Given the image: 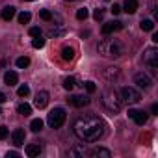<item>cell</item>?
<instances>
[{
    "mask_svg": "<svg viewBox=\"0 0 158 158\" xmlns=\"http://www.w3.org/2000/svg\"><path fill=\"white\" fill-rule=\"evenodd\" d=\"M104 121L97 115H84L78 117L73 125V132L78 139L82 141H97L102 134H104Z\"/></svg>",
    "mask_w": 158,
    "mask_h": 158,
    "instance_id": "1",
    "label": "cell"
},
{
    "mask_svg": "<svg viewBox=\"0 0 158 158\" xmlns=\"http://www.w3.org/2000/svg\"><path fill=\"white\" fill-rule=\"evenodd\" d=\"M99 54L104 58H119L123 54V45L117 39H102L99 43Z\"/></svg>",
    "mask_w": 158,
    "mask_h": 158,
    "instance_id": "2",
    "label": "cell"
},
{
    "mask_svg": "<svg viewBox=\"0 0 158 158\" xmlns=\"http://www.w3.org/2000/svg\"><path fill=\"white\" fill-rule=\"evenodd\" d=\"M121 97L117 95V91L115 89H108V91H104L102 93V106L108 110V112H112V114H117L119 110H121Z\"/></svg>",
    "mask_w": 158,
    "mask_h": 158,
    "instance_id": "3",
    "label": "cell"
},
{
    "mask_svg": "<svg viewBox=\"0 0 158 158\" xmlns=\"http://www.w3.org/2000/svg\"><path fill=\"white\" fill-rule=\"evenodd\" d=\"M47 123L50 128H60L65 123V110L63 108H54L48 115H47Z\"/></svg>",
    "mask_w": 158,
    "mask_h": 158,
    "instance_id": "4",
    "label": "cell"
},
{
    "mask_svg": "<svg viewBox=\"0 0 158 158\" xmlns=\"http://www.w3.org/2000/svg\"><path fill=\"white\" fill-rule=\"evenodd\" d=\"M139 101H141V95H139L138 89L128 88V86L121 89V102H125V104H136Z\"/></svg>",
    "mask_w": 158,
    "mask_h": 158,
    "instance_id": "5",
    "label": "cell"
},
{
    "mask_svg": "<svg viewBox=\"0 0 158 158\" xmlns=\"http://www.w3.org/2000/svg\"><path fill=\"white\" fill-rule=\"evenodd\" d=\"M143 61L147 65H158V48H154V47L147 48L143 54Z\"/></svg>",
    "mask_w": 158,
    "mask_h": 158,
    "instance_id": "6",
    "label": "cell"
},
{
    "mask_svg": "<svg viewBox=\"0 0 158 158\" xmlns=\"http://www.w3.org/2000/svg\"><path fill=\"white\" fill-rule=\"evenodd\" d=\"M128 117L136 123V125H145L147 123V114L143 110H128Z\"/></svg>",
    "mask_w": 158,
    "mask_h": 158,
    "instance_id": "7",
    "label": "cell"
},
{
    "mask_svg": "<svg viewBox=\"0 0 158 158\" xmlns=\"http://www.w3.org/2000/svg\"><path fill=\"white\" fill-rule=\"evenodd\" d=\"M134 82H136V86L138 88H141V89H149L151 88V78H149V74H145V73H138L136 76H134Z\"/></svg>",
    "mask_w": 158,
    "mask_h": 158,
    "instance_id": "8",
    "label": "cell"
},
{
    "mask_svg": "<svg viewBox=\"0 0 158 158\" xmlns=\"http://www.w3.org/2000/svg\"><path fill=\"white\" fill-rule=\"evenodd\" d=\"M67 102H69L71 106H74V108H84V106L89 104V99H88V97H82V95H71V97L67 99Z\"/></svg>",
    "mask_w": 158,
    "mask_h": 158,
    "instance_id": "9",
    "label": "cell"
},
{
    "mask_svg": "<svg viewBox=\"0 0 158 158\" xmlns=\"http://www.w3.org/2000/svg\"><path fill=\"white\" fill-rule=\"evenodd\" d=\"M123 28V23L121 21H112V23H106L102 26V34L108 35V34H114V32H119Z\"/></svg>",
    "mask_w": 158,
    "mask_h": 158,
    "instance_id": "10",
    "label": "cell"
},
{
    "mask_svg": "<svg viewBox=\"0 0 158 158\" xmlns=\"http://www.w3.org/2000/svg\"><path fill=\"white\" fill-rule=\"evenodd\" d=\"M34 104H35V108L43 110V108L48 104V91H39V93L35 95V101H34Z\"/></svg>",
    "mask_w": 158,
    "mask_h": 158,
    "instance_id": "11",
    "label": "cell"
},
{
    "mask_svg": "<svg viewBox=\"0 0 158 158\" xmlns=\"http://www.w3.org/2000/svg\"><path fill=\"white\" fill-rule=\"evenodd\" d=\"M24 138H26V132H24V128H15V130H13V134H11L13 145H17V147L24 145Z\"/></svg>",
    "mask_w": 158,
    "mask_h": 158,
    "instance_id": "12",
    "label": "cell"
},
{
    "mask_svg": "<svg viewBox=\"0 0 158 158\" xmlns=\"http://www.w3.org/2000/svg\"><path fill=\"white\" fill-rule=\"evenodd\" d=\"M17 82H19V76H17V73H13V71H8V73L4 74V84H6V86H10V88H11V86H15Z\"/></svg>",
    "mask_w": 158,
    "mask_h": 158,
    "instance_id": "13",
    "label": "cell"
},
{
    "mask_svg": "<svg viewBox=\"0 0 158 158\" xmlns=\"http://www.w3.org/2000/svg\"><path fill=\"white\" fill-rule=\"evenodd\" d=\"M26 154H28L30 158L39 156V154H41V145H39V143H30V145H26Z\"/></svg>",
    "mask_w": 158,
    "mask_h": 158,
    "instance_id": "14",
    "label": "cell"
},
{
    "mask_svg": "<svg viewBox=\"0 0 158 158\" xmlns=\"http://www.w3.org/2000/svg\"><path fill=\"white\" fill-rule=\"evenodd\" d=\"M123 10L127 11V13H136V10H138V0H125V4H123Z\"/></svg>",
    "mask_w": 158,
    "mask_h": 158,
    "instance_id": "15",
    "label": "cell"
},
{
    "mask_svg": "<svg viewBox=\"0 0 158 158\" xmlns=\"http://www.w3.org/2000/svg\"><path fill=\"white\" fill-rule=\"evenodd\" d=\"M89 156H93V158H97V156H102V158H110V156H112V152H110L108 149L97 147V149H93V151L89 152Z\"/></svg>",
    "mask_w": 158,
    "mask_h": 158,
    "instance_id": "16",
    "label": "cell"
},
{
    "mask_svg": "<svg viewBox=\"0 0 158 158\" xmlns=\"http://www.w3.org/2000/svg\"><path fill=\"white\" fill-rule=\"evenodd\" d=\"M15 17V8L13 6H6L4 10H2V19L4 21H11Z\"/></svg>",
    "mask_w": 158,
    "mask_h": 158,
    "instance_id": "17",
    "label": "cell"
},
{
    "mask_svg": "<svg viewBox=\"0 0 158 158\" xmlns=\"http://www.w3.org/2000/svg\"><path fill=\"white\" fill-rule=\"evenodd\" d=\"M61 58H63L65 61H71V60L74 58V48H73V47H63V48H61Z\"/></svg>",
    "mask_w": 158,
    "mask_h": 158,
    "instance_id": "18",
    "label": "cell"
},
{
    "mask_svg": "<svg viewBox=\"0 0 158 158\" xmlns=\"http://www.w3.org/2000/svg\"><path fill=\"white\" fill-rule=\"evenodd\" d=\"M86 154H88V151H86V147H82V145L73 147V149L69 151V156H86Z\"/></svg>",
    "mask_w": 158,
    "mask_h": 158,
    "instance_id": "19",
    "label": "cell"
},
{
    "mask_svg": "<svg viewBox=\"0 0 158 158\" xmlns=\"http://www.w3.org/2000/svg\"><path fill=\"white\" fill-rule=\"evenodd\" d=\"M17 112H19L21 115H30V114H32V106H30L28 102H21V104L17 106Z\"/></svg>",
    "mask_w": 158,
    "mask_h": 158,
    "instance_id": "20",
    "label": "cell"
},
{
    "mask_svg": "<svg viewBox=\"0 0 158 158\" xmlns=\"http://www.w3.org/2000/svg\"><path fill=\"white\" fill-rule=\"evenodd\" d=\"M74 86H76V80H74L73 76H65V78H63V88H65L67 91H71Z\"/></svg>",
    "mask_w": 158,
    "mask_h": 158,
    "instance_id": "21",
    "label": "cell"
},
{
    "mask_svg": "<svg viewBox=\"0 0 158 158\" xmlns=\"http://www.w3.org/2000/svg\"><path fill=\"white\" fill-rule=\"evenodd\" d=\"M30 21H32V13H30V11H23V13L19 15V23H21V24H28Z\"/></svg>",
    "mask_w": 158,
    "mask_h": 158,
    "instance_id": "22",
    "label": "cell"
},
{
    "mask_svg": "<svg viewBox=\"0 0 158 158\" xmlns=\"http://www.w3.org/2000/svg\"><path fill=\"white\" fill-rule=\"evenodd\" d=\"M139 26H141V30H145V32H151V30H154V23H152V21H149V19L141 21V23H139Z\"/></svg>",
    "mask_w": 158,
    "mask_h": 158,
    "instance_id": "23",
    "label": "cell"
},
{
    "mask_svg": "<svg viewBox=\"0 0 158 158\" xmlns=\"http://www.w3.org/2000/svg\"><path fill=\"white\" fill-rule=\"evenodd\" d=\"M15 63H17V67H19V69H24V67H28V65H30V58H28V56H21Z\"/></svg>",
    "mask_w": 158,
    "mask_h": 158,
    "instance_id": "24",
    "label": "cell"
},
{
    "mask_svg": "<svg viewBox=\"0 0 158 158\" xmlns=\"http://www.w3.org/2000/svg\"><path fill=\"white\" fill-rule=\"evenodd\" d=\"M88 15H89L88 8H80V10L76 11V19H78V21H86V19H88Z\"/></svg>",
    "mask_w": 158,
    "mask_h": 158,
    "instance_id": "25",
    "label": "cell"
},
{
    "mask_svg": "<svg viewBox=\"0 0 158 158\" xmlns=\"http://www.w3.org/2000/svg\"><path fill=\"white\" fill-rule=\"evenodd\" d=\"M30 128H32V132H39V130L43 128V121H41V119H34V121L30 123Z\"/></svg>",
    "mask_w": 158,
    "mask_h": 158,
    "instance_id": "26",
    "label": "cell"
},
{
    "mask_svg": "<svg viewBox=\"0 0 158 158\" xmlns=\"http://www.w3.org/2000/svg\"><path fill=\"white\" fill-rule=\"evenodd\" d=\"M17 95H19V97H28V95H30V88H28L26 84H23V86L17 89Z\"/></svg>",
    "mask_w": 158,
    "mask_h": 158,
    "instance_id": "27",
    "label": "cell"
},
{
    "mask_svg": "<svg viewBox=\"0 0 158 158\" xmlns=\"http://www.w3.org/2000/svg\"><path fill=\"white\" fill-rule=\"evenodd\" d=\"M32 47H34V48H43V47H45V39H41V35H37V37L32 41Z\"/></svg>",
    "mask_w": 158,
    "mask_h": 158,
    "instance_id": "28",
    "label": "cell"
},
{
    "mask_svg": "<svg viewBox=\"0 0 158 158\" xmlns=\"http://www.w3.org/2000/svg\"><path fill=\"white\" fill-rule=\"evenodd\" d=\"M93 19H95V21H102V19H104V10H102V8H97V10L93 11Z\"/></svg>",
    "mask_w": 158,
    "mask_h": 158,
    "instance_id": "29",
    "label": "cell"
},
{
    "mask_svg": "<svg viewBox=\"0 0 158 158\" xmlns=\"http://www.w3.org/2000/svg\"><path fill=\"white\" fill-rule=\"evenodd\" d=\"M39 17H41L43 21H52V13H50L48 10H41V11H39Z\"/></svg>",
    "mask_w": 158,
    "mask_h": 158,
    "instance_id": "30",
    "label": "cell"
},
{
    "mask_svg": "<svg viewBox=\"0 0 158 158\" xmlns=\"http://www.w3.org/2000/svg\"><path fill=\"white\" fill-rule=\"evenodd\" d=\"M63 34H65V28H60V30H54V28H52V30L48 32L50 37H60V35H63Z\"/></svg>",
    "mask_w": 158,
    "mask_h": 158,
    "instance_id": "31",
    "label": "cell"
},
{
    "mask_svg": "<svg viewBox=\"0 0 158 158\" xmlns=\"http://www.w3.org/2000/svg\"><path fill=\"white\" fill-rule=\"evenodd\" d=\"M8 136H10V130L6 127H0V139H6Z\"/></svg>",
    "mask_w": 158,
    "mask_h": 158,
    "instance_id": "32",
    "label": "cell"
},
{
    "mask_svg": "<svg viewBox=\"0 0 158 158\" xmlns=\"http://www.w3.org/2000/svg\"><path fill=\"white\" fill-rule=\"evenodd\" d=\"M86 89H88L89 93H95V91H97V86H95V82H86Z\"/></svg>",
    "mask_w": 158,
    "mask_h": 158,
    "instance_id": "33",
    "label": "cell"
},
{
    "mask_svg": "<svg viewBox=\"0 0 158 158\" xmlns=\"http://www.w3.org/2000/svg\"><path fill=\"white\" fill-rule=\"evenodd\" d=\"M30 35H32V37H37V35H41V28H37V26L30 28Z\"/></svg>",
    "mask_w": 158,
    "mask_h": 158,
    "instance_id": "34",
    "label": "cell"
},
{
    "mask_svg": "<svg viewBox=\"0 0 158 158\" xmlns=\"http://www.w3.org/2000/svg\"><path fill=\"white\" fill-rule=\"evenodd\" d=\"M110 11H112L114 15H119V13H121V6H119V4H114V6L110 8Z\"/></svg>",
    "mask_w": 158,
    "mask_h": 158,
    "instance_id": "35",
    "label": "cell"
},
{
    "mask_svg": "<svg viewBox=\"0 0 158 158\" xmlns=\"http://www.w3.org/2000/svg\"><path fill=\"white\" fill-rule=\"evenodd\" d=\"M8 158H17L19 156V152H15V151H8V154H6Z\"/></svg>",
    "mask_w": 158,
    "mask_h": 158,
    "instance_id": "36",
    "label": "cell"
},
{
    "mask_svg": "<svg viewBox=\"0 0 158 158\" xmlns=\"http://www.w3.org/2000/svg\"><path fill=\"white\" fill-rule=\"evenodd\" d=\"M151 112L156 115V114H158V104H152V106H151Z\"/></svg>",
    "mask_w": 158,
    "mask_h": 158,
    "instance_id": "37",
    "label": "cell"
},
{
    "mask_svg": "<svg viewBox=\"0 0 158 158\" xmlns=\"http://www.w3.org/2000/svg\"><path fill=\"white\" fill-rule=\"evenodd\" d=\"M6 99H8V97H6L2 91H0V104H2V102H6Z\"/></svg>",
    "mask_w": 158,
    "mask_h": 158,
    "instance_id": "38",
    "label": "cell"
},
{
    "mask_svg": "<svg viewBox=\"0 0 158 158\" xmlns=\"http://www.w3.org/2000/svg\"><path fill=\"white\" fill-rule=\"evenodd\" d=\"M65 2H76V0H65Z\"/></svg>",
    "mask_w": 158,
    "mask_h": 158,
    "instance_id": "39",
    "label": "cell"
},
{
    "mask_svg": "<svg viewBox=\"0 0 158 158\" xmlns=\"http://www.w3.org/2000/svg\"><path fill=\"white\" fill-rule=\"evenodd\" d=\"M0 114H2V110H0Z\"/></svg>",
    "mask_w": 158,
    "mask_h": 158,
    "instance_id": "40",
    "label": "cell"
}]
</instances>
